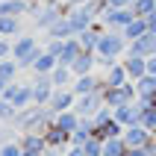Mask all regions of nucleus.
I'll return each instance as SVG.
<instances>
[{
  "label": "nucleus",
  "mask_w": 156,
  "mask_h": 156,
  "mask_svg": "<svg viewBox=\"0 0 156 156\" xmlns=\"http://www.w3.org/2000/svg\"><path fill=\"white\" fill-rule=\"evenodd\" d=\"M44 47H38V41H35L33 35H18L15 41H12V59H18V65L21 68H33L35 59L41 56Z\"/></svg>",
  "instance_id": "nucleus-1"
},
{
  "label": "nucleus",
  "mask_w": 156,
  "mask_h": 156,
  "mask_svg": "<svg viewBox=\"0 0 156 156\" xmlns=\"http://www.w3.org/2000/svg\"><path fill=\"white\" fill-rule=\"evenodd\" d=\"M127 47H130V41L124 38L121 30H103V35H100V41H97V50L100 56H127Z\"/></svg>",
  "instance_id": "nucleus-2"
},
{
  "label": "nucleus",
  "mask_w": 156,
  "mask_h": 156,
  "mask_svg": "<svg viewBox=\"0 0 156 156\" xmlns=\"http://www.w3.org/2000/svg\"><path fill=\"white\" fill-rule=\"evenodd\" d=\"M3 100H9V103L15 106V109H27V106H33V83H9L6 91H3Z\"/></svg>",
  "instance_id": "nucleus-3"
},
{
  "label": "nucleus",
  "mask_w": 156,
  "mask_h": 156,
  "mask_svg": "<svg viewBox=\"0 0 156 156\" xmlns=\"http://www.w3.org/2000/svg\"><path fill=\"white\" fill-rule=\"evenodd\" d=\"M103 91H106V83L97 88V91H91V94L77 97V103H74V112H77L80 118H94V115H97V109L103 106Z\"/></svg>",
  "instance_id": "nucleus-4"
},
{
  "label": "nucleus",
  "mask_w": 156,
  "mask_h": 156,
  "mask_svg": "<svg viewBox=\"0 0 156 156\" xmlns=\"http://www.w3.org/2000/svg\"><path fill=\"white\" fill-rule=\"evenodd\" d=\"M53 91H56V86L50 83V74H35V80H33V100H35V106H47L53 100Z\"/></svg>",
  "instance_id": "nucleus-5"
},
{
  "label": "nucleus",
  "mask_w": 156,
  "mask_h": 156,
  "mask_svg": "<svg viewBox=\"0 0 156 156\" xmlns=\"http://www.w3.org/2000/svg\"><path fill=\"white\" fill-rule=\"evenodd\" d=\"M112 118L121 124L124 130H127V127H139V118H141V103H139V100H133V103L118 106V109H112Z\"/></svg>",
  "instance_id": "nucleus-6"
},
{
  "label": "nucleus",
  "mask_w": 156,
  "mask_h": 156,
  "mask_svg": "<svg viewBox=\"0 0 156 156\" xmlns=\"http://www.w3.org/2000/svg\"><path fill=\"white\" fill-rule=\"evenodd\" d=\"M133 9H109L106 15H100V24L106 27V30H121L124 33V27L133 21Z\"/></svg>",
  "instance_id": "nucleus-7"
},
{
  "label": "nucleus",
  "mask_w": 156,
  "mask_h": 156,
  "mask_svg": "<svg viewBox=\"0 0 156 156\" xmlns=\"http://www.w3.org/2000/svg\"><path fill=\"white\" fill-rule=\"evenodd\" d=\"M44 141H47V147H56V150H65L71 147V133L68 130H62L59 124H50L47 130H44Z\"/></svg>",
  "instance_id": "nucleus-8"
},
{
  "label": "nucleus",
  "mask_w": 156,
  "mask_h": 156,
  "mask_svg": "<svg viewBox=\"0 0 156 156\" xmlns=\"http://www.w3.org/2000/svg\"><path fill=\"white\" fill-rule=\"evenodd\" d=\"M74 103H77L74 88H56V91H53V100H50L47 106L59 115V112H71V109H74Z\"/></svg>",
  "instance_id": "nucleus-9"
},
{
  "label": "nucleus",
  "mask_w": 156,
  "mask_h": 156,
  "mask_svg": "<svg viewBox=\"0 0 156 156\" xmlns=\"http://www.w3.org/2000/svg\"><path fill=\"white\" fill-rule=\"evenodd\" d=\"M124 141H127V147H147L150 141H153V133L144 130V127H127L124 130Z\"/></svg>",
  "instance_id": "nucleus-10"
},
{
  "label": "nucleus",
  "mask_w": 156,
  "mask_h": 156,
  "mask_svg": "<svg viewBox=\"0 0 156 156\" xmlns=\"http://www.w3.org/2000/svg\"><path fill=\"white\" fill-rule=\"evenodd\" d=\"M121 65L127 68V77L133 83H139L141 77H147V59H141V56H124Z\"/></svg>",
  "instance_id": "nucleus-11"
},
{
  "label": "nucleus",
  "mask_w": 156,
  "mask_h": 156,
  "mask_svg": "<svg viewBox=\"0 0 156 156\" xmlns=\"http://www.w3.org/2000/svg\"><path fill=\"white\" fill-rule=\"evenodd\" d=\"M103 86V77H94V74H83V77L74 80V94L83 97V94H91V91H97V88Z\"/></svg>",
  "instance_id": "nucleus-12"
},
{
  "label": "nucleus",
  "mask_w": 156,
  "mask_h": 156,
  "mask_svg": "<svg viewBox=\"0 0 156 156\" xmlns=\"http://www.w3.org/2000/svg\"><path fill=\"white\" fill-rule=\"evenodd\" d=\"M94 68H97V53H88V50H83L77 59H74V65H71L74 77H83V74H94Z\"/></svg>",
  "instance_id": "nucleus-13"
},
{
  "label": "nucleus",
  "mask_w": 156,
  "mask_h": 156,
  "mask_svg": "<svg viewBox=\"0 0 156 156\" xmlns=\"http://www.w3.org/2000/svg\"><path fill=\"white\" fill-rule=\"evenodd\" d=\"M21 147H24V153H30V156H41L44 150H47V141H44V136H33V133H24L21 136Z\"/></svg>",
  "instance_id": "nucleus-14"
},
{
  "label": "nucleus",
  "mask_w": 156,
  "mask_h": 156,
  "mask_svg": "<svg viewBox=\"0 0 156 156\" xmlns=\"http://www.w3.org/2000/svg\"><path fill=\"white\" fill-rule=\"evenodd\" d=\"M103 83H106V88H121V86H127V83H130L127 68H124L121 62H118V65H112V68L103 74Z\"/></svg>",
  "instance_id": "nucleus-15"
},
{
  "label": "nucleus",
  "mask_w": 156,
  "mask_h": 156,
  "mask_svg": "<svg viewBox=\"0 0 156 156\" xmlns=\"http://www.w3.org/2000/svg\"><path fill=\"white\" fill-rule=\"evenodd\" d=\"M124 136V127L118 121H106V124H94V139H100V141H109V139H121Z\"/></svg>",
  "instance_id": "nucleus-16"
},
{
  "label": "nucleus",
  "mask_w": 156,
  "mask_h": 156,
  "mask_svg": "<svg viewBox=\"0 0 156 156\" xmlns=\"http://www.w3.org/2000/svg\"><path fill=\"white\" fill-rule=\"evenodd\" d=\"M74 80H77V77H74L71 65H62V62L53 68V74H50V83L56 88H71V86H74Z\"/></svg>",
  "instance_id": "nucleus-17"
},
{
  "label": "nucleus",
  "mask_w": 156,
  "mask_h": 156,
  "mask_svg": "<svg viewBox=\"0 0 156 156\" xmlns=\"http://www.w3.org/2000/svg\"><path fill=\"white\" fill-rule=\"evenodd\" d=\"M47 38H59V41H68V38H74V27H71L68 15L59 18V21H56V24L47 30Z\"/></svg>",
  "instance_id": "nucleus-18"
},
{
  "label": "nucleus",
  "mask_w": 156,
  "mask_h": 156,
  "mask_svg": "<svg viewBox=\"0 0 156 156\" xmlns=\"http://www.w3.org/2000/svg\"><path fill=\"white\" fill-rule=\"evenodd\" d=\"M27 9H30V0H0V15L21 18L27 15Z\"/></svg>",
  "instance_id": "nucleus-19"
},
{
  "label": "nucleus",
  "mask_w": 156,
  "mask_h": 156,
  "mask_svg": "<svg viewBox=\"0 0 156 156\" xmlns=\"http://www.w3.org/2000/svg\"><path fill=\"white\" fill-rule=\"evenodd\" d=\"M80 53H83V44H80V38L74 35V38H68V41H65V47H62V56H59V62H62V65H74V59H77Z\"/></svg>",
  "instance_id": "nucleus-20"
},
{
  "label": "nucleus",
  "mask_w": 156,
  "mask_h": 156,
  "mask_svg": "<svg viewBox=\"0 0 156 156\" xmlns=\"http://www.w3.org/2000/svg\"><path fill=\"white\" fill-rule=\"evenodd\" d=\"M141 35H147V21H144V18H133L130 24L124 27V38H127V41H136Z\"/></svg>",
  "instance_id": "nucleus-21"
},
{
  "label": "nucleus",
  "mask_w": 156,
  "mask_h": 156,
  "mask_svg": "<svg viewBox=\"0 0 156 156\" xmlns=\"http://www.w3.org/2000/svg\"><path fill=\"white\" fill-rule=\"evenodd\" d=\"M12 35H21V21L12 15H0V38H12Z\"/></svg>",
  "instance_id": "nucleus-22"
},
{
  "label": "nucleus",
  "mask_w": 156,
  "mask_h": 156,
  "mask_svg": "<svg viewBox=\"0 0 156 156\" xmlns=\"http://www.w3.org/2000/svg\"><path fill=\"white\" fill-rule=\"evenodd\" d=\"M59 65V59L53 56V53H47V50H41V56L35 59V65H33V74H53V68Z\"/></svg>",
  "instance_id": "nucleus-23"
},
{
  "label": "nucleus",
  "mask_w": 156,
  "mask_h": 156,
  "mask_svg": "<svg viewBox=\"0 0 156 156\" xmlns=\"http://www.w3.org/2000/svg\"><path fill=\"white\" fill-rule=\"evenodd\" d=\"M139 103H141V118H139V124L144 127V130L153 133L156 130V106H150L147 100H139Z\"/></svg>",
  "instance_id": "nucleus-24"
},
{
  "label": "nucleus",
  "mask_w": 156,
  "mask_h": 156,
  "mask_svg": "<svg viewBox=\"0 0 156 156\" xmlns=\"http://www.w3.org/2000/svg\"><path fill=\"white\" fill-rule=\"evenodd\" d=\"M136 91H139V97H141V100H147V97H153V94H156V77H153V74H147V77H141L139 83H136Z\"/></svg>",
  "instance_id": "nucleus-25"
},
{
  "label": "nucleus",
  "mask_w": 156,
  "mask_h": 156,
  "mask_svg": "<svg viewBox=\"0 0 156 156\" xmlns=\"http://www.w3.org/2000/svg\"><path fill=\"white\" fill-rule=\"evenodd\" d=\"M18 74H21V65H18V59H12V56H9V59L0 62V77L6 80V83H15Z\"/></svg>",
  "instance_id": "nucleus-26"
},
{
  "label": "nucleus",
  "mask_w": 156,
  "mask_h": 156,
  "mask_svg": "<svg viewBox=\"0 0 156 156\" xmlns=\"http://www.w3.org/2000/svg\"><path fill=\"white\" fill-rule=\"evenodd\" d=\"M53 124H59L62 130L74 133V130H77V127H80V115L74 112V109H71V112H59V115H56V121H53Z\"/></svg>",
  "instance_id": "nucleus-27"
},
{
  "label": "nucleus",
  "mask_w": 156,
  "mask_h": 156,
  "mask_svg": "<svg viewBox=\"0 0 156 156\" xmlns=\"http://www.w3.org/2000/svg\"><path fill=\"white\" fill-rule=\"evenodd\" d=\"M124 153H127V141H124V136H121V139L103 141V156H124Z\"/></svg>",
  "instance_id": "nucleus-28"
},
{
  "label": "nucleus",
  "mask_w": 156,
  "mask_h": 156,
  "mask_svg": "<svg viewBox=\"0 0 156 156\" xmlns=\"http://www.w3.org/2000/svg\"><path fill=\"white\" fill-rule=\"evenodd\" d=\"M156 12V0H133V15L136 18H147Z\"/></svg>",
  "instance_id": "nucleus-29"
},
{
  "label": "nucleus",
  "mask_w": 156,
  "mask_h": 156,
  "mask_svg": "<svg viewBox=\"0 0 156 156\" xmlns=\"http://www.w3.org/2000/svg\"><path fill=\"white\" fill-rule=\"evenodd\" d=\"M100 15H106L109 9H133V0H100Z\"/></svg>",
  "instance_id": "nucleus-30"
},
{
  "label": "nucleus",
  "mask_w": 156,
  "mask_h": 156,
  "mask_svg": "<svg viewBox=\"0 0 156 156\" xmlns=\"http://www.w3.org/2000/svg\"><path fill=\"white\" fill-rule=\"evenodd\" d=\"M15 112H18L15 106L9 103V100H3V97H0V124H9L12 118H15Z\"/></svg>",
  "instance_id": "nucleus-31"
},
{
  "label": "nucleus",
  "mask_w": 156,
  "mask_h": 156,
  "mask_svg": "<svg viewBox=\"0 0 156 156\" xmlns=\"http://www.w3.org/2000/svg\"><path fill=\"white\" fill-rule=\"evenodd\" d=\"M83 150H86V156H103V141L100 139H88L86 144H83Z\"/></svg>",
  "instance_id": "nucleus-32"
},
{
  "label": "nucleus",
  "mask_w": 156,
  "mask_h": 156,
  "mask_svg": "<svg viewBox=\"0 0 156 156\" xmlns=\"http://www.w3.org/2000/svg\"><path fill=\"white\" fill-rule=\"evenodd\" d=\"M0 156H24L21 141H9V144H0Z\"/></svg>",
  "instance_id": "nucleus-33"
},
{
  "label": "nucleus",
  "mask_w": 156,
  "mask_h": 156,
  "mask_svg": "<svg viewBox=\"0 0 156 156\" xmlns=\"http://www.w3.org/2000/svg\"><path fill=\"white\" fill-rule=\"evenodd\" d=\"M9 56H12V41L9 38H0V62L9 59Z\"/></svg>",
  "instance_id": "nucleus-34"
},
{
  "label": "nucleus",
  "mask_w": 156,
  "mask_h": 156,
  "mask_svg": "<svg viewBox=\"0 0 156 156\" xmlns=\"http://www.w3.org/2000/svg\"><path fill=\"white\" fill-rule=\"evenodd\" d=\"M97 65H100V68H112V65H118V59H115V56H100V53H97Z\"/></svg>",
  "instance_id": "nucleus-35"
},
{
  "label": "nucleus",
  "mask_w": 156,
  "mask_h": 156,
  "mask_svg": "<svg viewBox=\"0 0 156 156\" xmlns=\"http://www.w3.org/2000/svg\"><path fill=\"white\" fill-rule=\"evenodd\" d=\"M9 141H15V127H9V130H0V144H9Z\"/></svg>",
  "instance_id": "nucleus-36"
},
{
  "label": "nucleus",
  "mask_w": 156,
  "mask_h": 156,
  "mask_svg": "<svg viewBox=\"0 0 156 156\" xmlns=\"http://www.w3.org/2000/svg\"><path fill=\"white\" fill-rule=\"evenodd\" d=\"M65 156H86V150H83V144H71L65 150Z\"/></svg>",
  "instance_id": "nucleus-37"
},
{
  "label": "nucleus",
  "mask_w": 156,
  "mask_h": 156,
  "mask_svg": "<svg viewBox=\"0 0 156 156\" xmlns=\"http://www.w3.org/2000/svg\"><path fill=\"white\" fill-rule=\"evenodd\" d=\"M124 156H150V153L144 147H127V153H124Z\"/></svg>",
  "instance_id": "nucleus-38"
},
{
  "label": "nucleus",
  "mask_w": 156,
  "mask_h": 156,
  "mask_svg": "<svg viewBox=\"0 0 156 156\" xmlns=\"http://www.w3.org/2000/svg\"><path fill=\"white\" fill-rule=\"evenodd\" d=\"M144 21H147V33H156V12H153V15H147Z\"/></svg>",
  "instance_id": "nucleus-39"
},
{
  "label": "nucleus",
  "mask_w": 156,
  "mask_h": 156,
  "mask_svg": "<svg viewBox=\"0 0 156 156\" xmlns=\"http://www.w3.org/2000/svg\"><path fill=\"white\" fill-rule=\"evenodd\" d=\"M53 3H68V6H83V3H88V0H53Z\"/></svg>",
  "instance_id": "nucleus-40"
},
{
  "label": "nucleus",
  "mask_w": 156,
  "mask_h": 156,
  "mask_svg": "<svg viewBox=\"0 0 156 156\" xmlns=\"http://www.w3.org/2000/svg\"><path fill=\"white\" fill-rule=\"evenodd\" d=\"M147 74H153V77H156V56H150V59H147Z\"/></svg>",
  "instance_id": "nucleus-41"
},
{
  "label": "nucleus",
  "mask_w": 156,
  "mask_h": 156,
  "mask_svg": "<svg viewBox=\"0 0 156 156\" xmlns=\"http://www.w3.org/2000/svg\"><path fill=\"white\" fill-rule=\"evenodd\" d=\"M41 156H65V153H62V150H56V147H47Z\"/></svg>",
  "instance_id": "nucleus-42"
},
{
  "label": "nucleus",
  "mask_w": 156,
  "mask_h": 156,
  "mask_svg": "<svg viewBox=\"0 0 156 156\" xmlns=\"http://www.w3.org/2000/svg\"><path fill=\"white\" fill-rule=\"evenodd\" d=\"M6 86H9V83H6L3 77H0V97H3V91H6Z\"/></svg>",
  "instance_id": "nucleus-43"
},
{
  "label": "nucleus",
  "mask_w": 156,
  "mask_h": 156,
  "mask_svg": "<svg viewBox=\"0 0 156 156\" xmlns=\"http://www.w3.org/2000/svg\"><path fill=\"white\" fill-rule=\"evenodd\" d=\"M153 139H156V130H153Z\"/></svg>",
  "instance_id": "nucleus-44"
},
{
  "label": "nucleus",
  "mask_w": 156,
  "mask_h": 156,
  "mask_svg": "<svg viewBox=\"0 0 156 156\" xmlns=\"http://www.w3.org/2000/svg\"><path fill=\"white\" fill-rule=\"evenodd\" d=\"M24 156H30V153H24Z\"/></svg>",
  "instance_id": "nucleus-45"
}]
</instances>
